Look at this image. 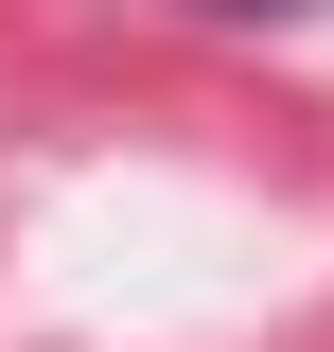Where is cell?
Returning <instances> with one entry per match:
<instances>
[{
  "label": "cell",
  "mask_w": 334,
  "mask_h": 352,
  "mask_svg": "<svg viewBox=\"0 0 334 352\" xmlns=\"http://www.w3.org/2000/svg\"><path fill=\"white\" fill-rule=\"evenodd\" d=\"M194 18H334V0H194Z\"/></svg>",
  "instance_id": "cell-1"
}]
</instances>
